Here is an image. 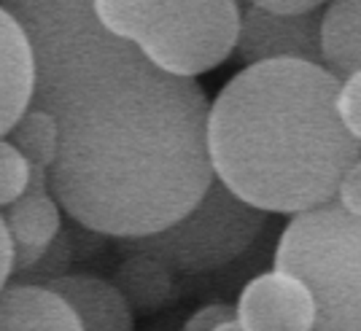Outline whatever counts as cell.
Masks as SVG:
<instances>
[{
  "instance_id": "8",
  "label": "cell",
  "mask_w": 361,
  "mask_h": 331,
  "mask_svg": "<svg viewBox=\"0 0 361 331\" xmlns=\"http://www.w3.org/2000/svg\"><path fill=\"white\" fill-rule=\"evenodd\" d=\"M35 92V54L25 27L0 3V137L11 132L30 108Z\"/></svg>"
},
{
  "instance_id": "23",
  "label": "cell",
  "mask_w": 361,
  "mask_h": 331,
  "mask_svg": "<svg viewBox=\"0 0 361 331\" xmlns=\"http://www.w3.org/2000/svg\"><path fill=\"white\" fill-rule=\"evenodd\" d=\"M216 331H245V329L240 326V320H238V318H232V320H226V323H221V326H219Z\"/></svg>"
},
{
  "instance_id": "19",
  "label": "cell",
  "mask_w": 361,
  "mask_h": 331,
  "mask_svg": "<svg viewBox=\"0 0 361 331\" xmlns=\"http://www.w3.org/2000/svg\"><path fill=\"white\" fill-rule=\"evenodd\" d=\"M232 318H238V310H235V307L221 304V301L205 304V307H200L195 316L183 323V331H216L221 323L232 320Z\"/></svg>"
},
{
  "instance_id": "11",
  "label": "cell",
  "mask_w": 361,
  "mask_h": 331,
  "mask_svg": "<svg viewBox=\"0 0 361 331\" xmlns=\"http://www.w3.org/2000/svg\"><path fill=\"white\" fill-rule=\"evenodd\" d=\"M0 331H84V326L54 291L8 283L0 291Z\"/></svg>"
},
{
  "instance_id": "21",
  "label": "cell",
  "mask_w": 361,
  "mask_h": 331,
  "mask_svg": "<svg viewBox=\"0 0 361 331\" xmlns=\"http://www.w3.org/2000/svg\"><path fill=\"white\" fill-rule=\"evenodd\" d=\"M337 202H340L348 213L361 216V156H359V162L345 173L343 183H340Z\"/></svg>"
},
{
  "instance_id": "15",
  "label": "cell",
  "mask_w": 361,
  "mask_h": 331,
  "mask_svg": "<svg viewBox=\"0 0 361 331\" xmlns=\"http://www.w3.org/2000/svg\"><path fill=\"white\" fill-rule=\"evenodd\" d=\"M157 0H92L94 16L111 35L137 44Z\"/></svg>"
},
{
  "instance_id": "16",
  "label": "cell",
  "mask_w": 361,
  "mask_h": 331,
  "mask_svg": "<svg viewBox=\"0 0 361 331\" xmlns=\"http://www.w3.org/2000/svg\"><path fill=\"white\" fill-rule=\"evenodd\" d=\"M73 258H75L73 237H71L68 229H62L60 235L54 237V242L49 245V251H46L44 256L38 258L32 267H27L25 272L14 275L8 283H14V286H49L51 280L71 275L68 270H71Z\"/></svg>"
},
{
  "instance_id": "17",
  "label": "cell",
  "mask_w": 361,
  "mask_h": 331,
  "mask_svg": "<svg viewBox=\"0 0 361 331\" xmlns=\"http://www.w3.org/2000/svg\"><path fill=\"white\" fill-rule=\"evenodd\" d=\"M27 183H30V162L6 137H0V211L25 194Z\"/></svg>"
},
{
  "instance_id": "12",
  "label": "cell",
  "mask_w": 361,
  "mask_h": 331,
  "mask_svg": "<svg viewBox=\"0 0 361 331\" xmlns=\"http://www.w3.org/2000/svg\"><path fill=\"white\" fill-rule=\"evenodd\" d=\"M178 272L167 267L162 258L151 254H127L124 261L116 267L114 286L121 291L130 310L137 316H151L157 310L167 307L178 294L176 283Z\"/></svg>"
},
{
  "instance_id": "6",
  "label": "cell",
  "mask_w": 361,
  "mask_h": 331,
  "mask_svg": "<svg viewBox=\"0 0 361 331\" xmlns=\"http://www.w3.org/2000/svg\"><path fill=\"white\" fill-rule=\"evenodd\" d=\"M235 57L245 68L278 60L324 65V11L272 14L259 6H245Z\"/></svg>"
},
{
  "instance_id": "5",
  "label": "cell",
  "mask_w": 361,
  "mask_h": 331,
  "mask_svg": "<svg viewBox=\"0 0 361 331\" xmlns=\"http://www.w3.org/2000/svg\"><path fill=\"white\" fill-rule=\"evenodd\" d=\"M240 19V0H157L135 46L167 73L197 78L229 60Z\"/></svg>"
},
{
  "instance_id": "14",
  "label": "cell",
  "mask_w": 361,
  "mask_h": 331,
  "mask_svg": "<svg viewBox=\"0 0 361 331\" xmlns=\"http://www.w3.org/2000/svg\"><path fill=\"white\" fill-rule=\"evenodd\" d=\"M6 140L30 162V167L51 170V165L57 162L60 127H57V119L51 113H46V111L27 108V113L11 127Z\"/></svg>"
},
{
  "instance_id": "22",
  "label": "cell",
  "mask_w": 361,
  "mask_h": 331,
  "mask_svg": "<svg viewBox=\"0 0 361 331\" xmlns=\"http://www.w3.org/2000/svg\"><path fill=\"white\" fill-rule=\"evenodd\" d=\"M11 275H14V242L8 235V226L0 216V291L8 286Z\"/></svg>"
},
{
  "instance_id": "9",
  "label": "cell",
  "mask_w": 361,
  "mask_h": 331,
  "mask_svg": "<svg viewBox=\"0 0 361 331\" xmlns=\"http://www.w3.org/2000/svg\"><path fill=\"white\" fill-rule=\"evenodd\" d=\"M49 291L68 301L84 331H133L135 329V313L130 310L121 291L114 280H103L84 272H71L65 277L51 280Z\"/></svg>"
},
{
  "instance_id": "2",
  "label": "cell",
  "mask_w": 361,
  "mask_h": 331,
  "mask_svg": "<svg viewBox=\"0 0 361 331\" xmlns=\"http://www.w3.org/2000/svg\"><path fill=\"white\" fill-rule=\"evenodd\" d=\"M340 87L326 65L297 60L235 73L211 103L216 178L264 213L300 216L334 202L361 156L337 108Z\"/></svg>"
},
{
  "instance_id": "10",
  "label": "cell",
  "mask_w": 361,
  "mask_h": 331,
  "mask_svg": "<svg viewBox=\"0 0 361 331\" xmlns=\"http://www.w3.org/2000/svg\"><path fill=\"white\" fill-rule=\"evenodd\" d=\"M0 216L14 242V275L32 267L62 232V208L51 192H25Z\"/></svg>"
},
{
  "instance_id": "18",
  "label": "cell",
  "mask_w": 361,
  "mask_h": 331,
  "mask_svg": "<svg viewBox=\"0 0 361 331\" xmlns=\"http://www.w3.org/2000/svg\"><path fill=\"white\" fill-rule=\"evenodd\" d=\"M337 108H340V116H343L348 132L361 143V70L343 78Z\"/></svg>"
},
{
  "instance_id": "20",
  "label": "cell",
  "mask_w": 361,
  "mask_h": 331,
  "mask_svg": "<svg viewBox=\"0 0 361 331\" xmlns=\"http://www.w3.org/2000/svg\"><path fill=\"white\" fill-rule=\"evenodd\" d=\"M245 3L267 8L272 14H310V11H324L331 0H245Z\"/></svg>"
},
{
  "instance_id": "3",
  "label": "cell",
  "mask_w": 361,
  "mask_h": 331,
  "mask_svg": "<svg viewBox=\"0 0 361 331\" xmlns=\"http://www.w3.org/2000/svg\"><path fill=\"white\" fill-rule=\"evenodd\" d=\"M275 270L310 288L313 331H361V216L337 199L291 216L275 248Z\"/></svg>"
},
{
  "instance_id": "4",
  "label": "cell",
  "mask_w": 361,
  "mask_h": 331,
  "mask_svg": "<svg viewBox=\"0 0 361 331\" xmlns=\"http://www.w3.org/2000/svg\"><path fill=\"white\" fill-rule=\"evenodd\" d=\"M267 213L248 205L229 186L213 178L208 192L176 224L146 237L116 240L121 254H151L180 275L221 270L259 240Z\"/></svg>"
},
{
  "instance_id": "7",
  "label": "cell",
  "mask_w": 361,
  "mask_h": 331,
  "mask_svg": "<svg viewBox=\"0 0 361 331\" xmlns=\"http://www.w3.org/2000/svg\"><path fill=\"white\" fill-rule=\"evenodd\" d=\"M235 310L245 331H313L316 326V299L310 288L281 270L248 280Z\"/></svg>"
},
{
  "instance_id": "1",
  "label": "cell",
  "mask_w": 361,
  "mask_h": 331,
  "mask_svg": "<svg viewBox=\"0 0 361 331\" xmlns=\"http://www.w3.org/2000/svg\"><path fill=\"white\" fill-rule=\"evenodd\" d=\"M35 54L30 108L60 127L49 192L73 224L130 240L195 208L213 173L211 103L100 25L92 0H0Z\"/></svg>"
},
{
  "instance_id": "13",
  "label": "cell",
  "mask_w": 361,
  "mask_h": 331,
  "mask_svg": "<svg viewBox=\"0 0 361 331\" xmlns=\"http://www.w3.org/2000/svg\"><path fill=\"white\" fill-rule=\"evenodd\" d=\"M324 65L340 81L361 70V0H331L324 8Z\"/></svg>"
}]
</instances>
